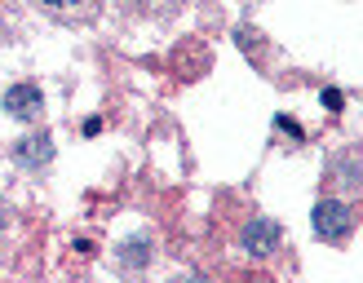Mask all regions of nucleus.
Here are the masks:
<instances>
[{
	"mask_svg": "<svg viewBox=\"0 0 363 283\" xmlns=\"http://www.w3.org/2000/svg\"><path fill=\"white\" fill-rule=\"evenodd\" d=\"M275 239H279V230H275V221H266V217H252L244 226V248L257 253V257H266L270 248H275Z\"/></svg>",
	"mask_w": 363,
	"mask_h": 283,
	"instance_id": "7ed1b4c3",
	"label": "nucleus"
},
{
	"mask_svg": "<svg viewBox=\"0 0 363 283\" xmlns=\"http://www.w3.org/2000/svg\"><path fill=\"white\" fill-rule=\"evenodd\" d=\"M120 261H124V265H147V261H151V243H147V239L120 243Z\"/></svg>",
	"mask_w": 363,
	"mask_h": 283,
	"instance_id": "39448f33",
	"label": "nucleus"
},
{
	"mask_svg": "<svg viewBox=\"0 0 363 283\" xmlns=\"http://www.w3.org/2000/svg\"><path fill=\"white\" fill-rule=\"evenodd\" d=\"M40 106H45V98H40V88H35V84H13L9 93H5V111L18 115V120H35V115H40Z\"/></svg>",
	"mask_w": 363,
	"mask_h": 283,
	"instance_id": "f03ea898",
	"label": "nucleus"
},
{
	"mask_svg": "<svg viewBox=\"0 0 363 283\" xmlns=\"http://www.w3.org/2000/svg\"><path fill=\"white\" fill-rule=\"evenodd\" d=\"M45 5H53V9H76V5H84V0H45Z\"/></svg>",
	"mask_w": 363,
	"mask_h": 283,
	"instance_id": "423d86ee",
	"label": "nucleus"
},
{
	"mask_svg": "<svg viewBox=\"0 0 363 283\" xmlns=\"http://www.w3.org/2000/svg\"><path fill=\"white\" fill-rule=\"evenodd\" d=\"M0 230H5V208H0Z\"/></svg>",
	"mask_w": 363,
	"mask_h": 283,
	"instance_id": "0eeeda50",
	"label": "nucleus"
},
{
	"mask_svg": "<svg viewBox=\"0 0 363 283\" xmlns=\"http://www.w3.org/2000/svg\"><path fill=\"white\" fill-rule=\"evenodd\" d=\"M315 235L328 239V243H341V239L350 235V208L337 204V200H323L315 208Z\"/></svg>",
	"mask_w": 363,
	"mask_h": 283,
	"instance_id": "f257e3e1",
	"label": "nucleus"
},
{
	"mask_svg": "<svg viewBox=\"0 0 363 283\" xmlns=\"http://www.w3.org/2000/svg\"><path fill=\"white\" fill-rule=\"evenodd\" d=\"M13 155L23 159V164H45V159H49V137H45V133H40V137H23Z\"/></svg>",
	"mask_w": 363,
	"mask_h": 283,
	"instance_id": "20e7f679",
	"label": "nucleus"
}]
</instances>
